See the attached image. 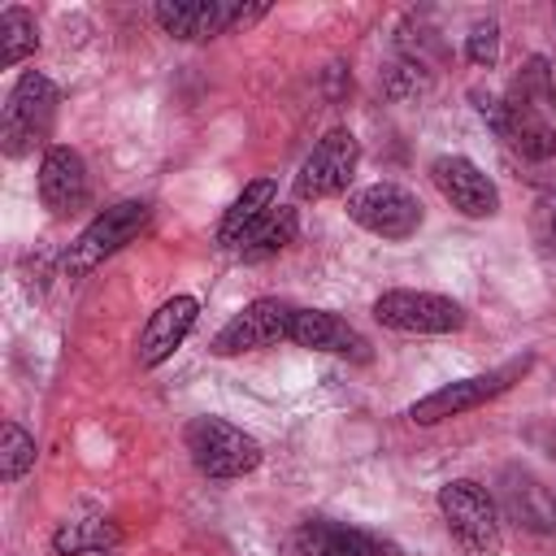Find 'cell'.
<instances>
[{"instance_id": "cell-1", "label": "cell", "mask_w": 556, "mask_h": 556, "mask_svg": "<svg viewBox=\"0 0 556 556\" xmlns=\"http://www.w3.org/2000/svg\"><path fill=\"white\" fill-rule=\"evenodd\" d=\"M439 513L447 521V534L473 552V556H495L504 547V521L491 500V491L473 478H456L439 486Z\"/></svg>"}, {"instance_id": "cell-2", "label": "cell", "mask_w": 556, "mask_h": 556, "mask_svg": "<svg viewBox=\"0 0 556 556\" xmlns=\"http://www.w3.org/2000/svg\"><path fill=\"white\" fill-rule=\"evenodd\" d=\"M148 226V204L143 200H117L109 208H100L65 248L61 269L65 278H87L96 265H104L113 252H122L139 230Z\"/></svg>"}, {"instance_id": "cell-3", "label": "cell", "mask_w": 556, "mask_h": 556, "mask_svg": "<svg viewBox=\"0 0 556 556\" xmlns=\"http://www.w3.org/2000/svg\"><path fill=\"white\" fill-rule=\"evenodd\" d=\"M187 452L204 478H243L261 465V443L226 417H195L187 426Z\"/></svg>"}, {"instance_id": "cell-4", "label": "cell", "mask_w": 556, "mask_h": 556, "mask_svg": "<svg viewBox=\"0 0 556 556\" xmlns=\"http://www.w3.org/2000/svg\"><path fill=\"white\" fill-rule=\"evenodd\" d=\"M56 117V83L39 70H26L17 78V87L9 91V104H4V152L9 156H26L52 126Z\"/></svg>"}, {"instance_id": "cell-5", "label": "cell", "mask_w": 556, "mask_h": 556, "mask_svg": "<svg viewBox=\"0 0 556 556\" xmlns=\"http://www.w3.org/2000/svg\"><path fill=\"white\" fill-rule=\"evenodd\" d=\"M374 321L400 334H452L465 326V308L452 295H434V291H382L374 300Z\"/></svg>"}, {"instance_id": "cell-6", "label": "cell", "mask_w": 556, "mask_h": 556, "mask_svg": "<svg viewBox=\"0 0 556 556\" xmlns=\"http://www.w3.org/2000/svg\"><path fill=\"white\" fill-rule=\"evenodd\" d=\"M526 369H530V361H513V365H500V369H491V374L456 378V382H447V387H439V391L421 395V400L408 408V417H413L417 426H439V421H447V417L473 413V408H482L486 400L504 395V391H508Z\"/></svg>"}, {"instance_id": "cell-7", "label": "cell", "mask_w": 556, "mask_h": 556, "mask_svg": "<svg viewBox=\"0 0 556 556\" xmlns=\"http://www.w3.org/2000/svg\"><path fill=\"white\" fill-rule=\"evenodd\" d=\"M348 217L378 239H413L421 226V200L395 182H369L348 195Z\"/></svg>"}, {"instance_id": "cell-8", "label": "cell", "mask_w": 556, "mask_h": 556, "mask_svg": "<svg viewBox=\"0 0 556 556\" xmlns=\"http://www.w3.org/2000/svg\"><path fill=\"white\" fill-rule=\"evenodd\" d=\"M356 161H361V143L352 130L334 126L317 139V148L304 156L300 174H295V195L300 200H330V195H343L352 174H356Z\"/></svg>"}, {"instance_id": "cell-9", "label": "cell", "mask_w": 556, "mask_h": 556, "mask_svg": "<svg viewBox=\"0 0 556 556\" xmlns=\"http://www.w3.org/2000/svg\"><path fill=\"white\" fill-rule=\"evenodd\" d=\"M291 317L295 308L278 295H261L252 304H243L217 334H213V356H239V352H256V348H274L282 339H291Z\"/></svg>"}, {"instance_id": "cell-10", "label": "cell", "mask_w": 556, "mask_h": 556, "mask_svg": "<svg viewBox=\"0 0 556 556\" xmlns=\"http://www.w3.org/2000/svg\"><path fill=\"white\" fill-rule=\"evenodd\" d=\"M265 17V4H235V0H165L156 4V22L174 39H213L226 35L230 26H248Z\"/></svg>"}, {"instance_id": "cell-11", "label": "cell", "mask_w": 556, "mask_h": 556, "mask_svg": "<svg viewBox=\"0 0 556 556\" xmlns=\"http://www.w3.org/2000/svg\"><path fill=\"white\" fill-rule=\"evenodd\" d=\"M430 178L439 187V195L465 213V217H495L500 213V191L495 182L469 161V156H456V152H443L430 161Z\"/></svg>"}, {"instance_id": "cell-12", "label": "cell", "mask_w": 556, "mask_h": 556, "mask_svg": "<svg viewBox=\"0 0 556 556\" xmlns=\"http://www.w3.org/2000/svg\"><path fill=\"white\" fill-rule=\"evenodd\" d=\"M195 317H200L195 295H169L165 304H156V313H148V321L139 330V365L156 369L161 361H169L187 343Z\"/></svg>"}, {"instance_id": "cell-13", "label": "cell", "mask_w": 556, "mask_h": 556, "mask_svg": "<svg viewBox=\"0 0 556 556\" xmlns=\"http://www.w3.org/2000/svg\"><path fill=\"white\" fill-rule=\"evenodd\" d=\"M291 343L295 348H308V352H330V356H352V361H365L369 356V343L356 326H348L339 313L330 308H295L291 317Z\"/></svg>"}, {"instance_id": "cell-14", "label": "cell", "mask_w": 556, "mask_h": 556, "mask_svg": "<svg viewBox=\"0 0 556 556\" xmlns=\"http://www.w3.org/2000/svg\"><path fill=\"white\" fill-rule=\"evenodd\" d=\"M39 200L56 217H65V213L87 204V165H83V156L74 148L52 143L43 152V161H39Z\"/></svg>"}, {"instance_id": "cell-15", "label": "cell", "mask_w": 556, "mask_h": 556, "mask_svg": "<svg viewBox=\"0 0 556 556\" xmlns=\"http://www.w3.org/2000/svg\"><path fill=\"white\" fill-rule=\"evenodd\" d=\"M295 547H300V556H400L387 539L343 526V521H326V517L304 521L295 530Z\"/></svg>"}, {"instance_id": "cell-16", "label": "cell", "mask_w": 556, "mask_h": 556, "mask_svg": "<svg viewBox=\"0 0 556 556\" xmlns=\"http://www.w3.org/2000/svg\"><path fill=\"white\" fill-rule=\"evenodd\" d=\"M274 195H278V182L274 178H252L235 200L230 208L222 213V226H217V243L222 248H243V239L265 222V213L274 208Z\"/></svg>"}, {"instance_id": "cell-17", "label": "cell", "mask_w": 556, "mask_h": 556, "mask_svg": "<svg viewBox=\"0 0 556 556\" xmlns=\"http://www.w3.org/2000/svg\"><path fill=\"white\" fill-rule=\"evenodd\" d=\"M500 139H504L513 152H521L526 161H547V156H556V130L547 126V117H543L539 109H530V104H521V100H508Z\"/></svg>"}, {"instance_id": "cell-18", "label": "cell", "mask_w": 556, "mask_h": 556, "mask_svg": "<svg viewBox=\"0 0 556 556\" xmlns=\"http://www.w3.org/2000/svg\"><path fill=\"white\" fill-rule=\"evenodd\" d=\"M122 543V530L109 517H65L52 530V552L56 556H87V552H109Z\"/></svg>"}, {"instance_id": "cell-19", "label": "cell", "mask_w": 556, "mask_h": 556, "mask_svg": "<svg viewBox=\"0 0 556 556\" xmlns=\"http://www.w3.org/2000/svg\"><path fill=\"white\" fill-rule=\"evenodd\" d=\"M295 230H300V213H295L291 204H274V208L265 213V222L243 239L239 256H243V261H269V256H278V252L295 239Z\"/></svg>"}, {"instance_id": "cell-20", "label": "cell", "mask_w": 556, "mask_h": 556, "mask_svg": "<svg viewBox=\"0 0 556 556\" xmlns=\"http://www.w3.org/2000/svg\"><path fill=\"white\" fill-rule=\"evenodd\" d=\"M39 48V26L22 4H9L0 13V65H17Z\"/></svg>"}, {"instance_id": "cell-21", "label": "cell", "mask_w": 556, "mask_h": 556, "mask_svg": "<svg viewBox=\"0 0 556 556\" xmlns=\"http://www.w3.org/2000/svg\"><path fill=\"white\" fill-rule=\"evenodd\" d=\"M30 469H35V439L17 421H4V430H0V478L17 482Z\"/></svg>"}, {"instance_id": "cell-22", "label": "cell", "mask_w": 556, "mask_h": 556, "mask_svg": "<svg viewBox=\"0 0 556 556\" xmlns=\"http://www.w3.org/2000/svg\"><path fill=\"white\" fill-rule=\"evenodd\" d=\"M465 56L473 65H495V56H500V26L495 22H478L469 30V39H465Z\"/></svg>"}, {"instance_id": "cell-23", "label": "cell", "mask_w": 556, "mask_h": 556, "mask_svg": "<svg viewBox=\"0 0 556 556\" xmlns=\"http://www.w3.org/2000/svg\"><path fill=\"white\" fill-rule=\"evenodd\" d=\"M552 230H556V213H552Z\"/></svg>"}]
</instances>
